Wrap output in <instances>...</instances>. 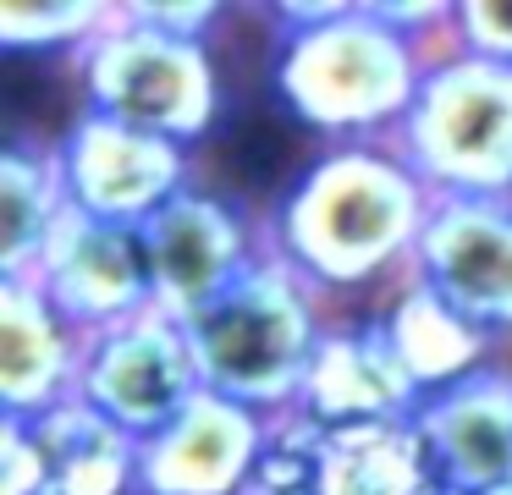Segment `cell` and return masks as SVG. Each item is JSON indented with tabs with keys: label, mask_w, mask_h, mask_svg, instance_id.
<instances>
[{
	"label": "cell",
	"mask_w": 512,
	"mask_h": 495,
	"mask_svg": "<svg viewBox=\"0 0 512 495\" xmlns=\"http://www.w3.org/2000/svg\"><path fill=\"white\" fill-rule=\"evenodd\" d=\"M28 440L39 451L45 495H127L138 473V440L122 424L89 407L83 396L23 418Z\"/></svg>",
	"instance_id": "cell-16"
},
{
	"label": "cell",
	"mask_w": 512,
	"mask_h": 495,
	"mask_svg": "<svg viewBox=\"0 0 512 495\" xmlns=\"http://www.w3.org/2000/svg\"><path fill=\"white\" fill-rule=\"evenodd\" d=\"M446 495H512V374L479 369L413 413Z\"/></svg>",
	"instance_id": "cell-13"
},
{
	"label": "cell",
	"mask_w": 512,
	"mask_h": 495,
	"mask_svg": "<svg viewBox=\"0 0 512 495\" xmlns=\"http://www.w3.org/2000/svg\"><path fill=\"white\" fill-rule=\"evenodd\" d=\"M408 281L430 286L485 336L512 330V198H435Z\"/></svg>",
	"instance_id": "cell-9"
},
{
	"label": "cell",
	"mask_w": 512,
	"mask_h": 495,
	"mask_svg": "<svg viewBox=\"0 0 512 495\" xmlns=\"http://www.w3.org/2000/svg\"><path fill=\"white\" fill-rule=\"evenodd\" d=\"M435 193L391 143H336L281 193L265 248L314 286H364L408 264Z\"/></svg>",
	"instance_id": "cell-1"
},
{
	"label": "cell",
	"mask_w": 512,
	"mask_h": 495,
	"mask_svg": "<svg viewBox=\"0 0 512 495\" xmlns=\"http://www.w3.org/2000/svg\"><path fill=\"white\" fill-rule=\"evenodd\" d=\"M314 303H320V286L303 281L287 259L265 253L226 297L182 319L204 391L243 402L265 418L298 413L303 380L325 336Z\"/></svg>",
	"instance_id": "cell-3"
},
{
	"label": "cell",
	"mask_w": 512,
	"mask_h": 495,
	"mask_svg": "<svg viewBox=\"0 0 512 495\" xmlns=\"http://www.w3.org/2000/svg\"><path fill=\"white\" fill-rule=\"evenodd\" d=\"M78 77L94 116L171 138L182 149L204 138L221 110L210 44L144 22L133 0H122L111 28L89 39V50L78 55Z\"/></svg>",
	"instance_id": "cell-5"
},
{
	"label": "cell",
	"mask_w": 512,
	"mask_h": 495,
	"mask_svg": "<svg viewBox=\"0 0 512 495\" xmlns=\"http://www.w3.org/2000/svg\"><path fill=\"white\" fill-rule=\"evenodd\" d=\"M116 22L111 0H45V6H0L6 50H72L83 55L94 33Z\"/></svg>",
	"instance_id": "cell-19"
},
{
	"label": "cell",
	"mask_w": 512,
	"mask_h": 495,
	"mask_svg": "<svg viewBox=\"0 0 512 495\" xmlns=\"http://www.w3.org/2000/svg\"><path fill=\"white\" fill-rule=\"evenodd\" d=\"M270 435L276 418L204 391L166 429L138 440L133 495H254Z\"/></svg>",
	"instance_id": "cell-11"
},
{
	"label": "cell",
	"mask_w": 512,
	"mask_h": 495,
	"mask_svg": "<svg viewBox=\"0 0 512 495\" xmlns=\"http://www.w3.org/2000/svg\"><path fill=\"white\" fill-rule=\"evenodd\" d=\"M61 182H67L72 209L94 220H116V226H144L177 193H188V149L155 132L105 121L83 110L56 143Z\"/></svg>",
	"instance_id": "cell-10"
},
{
	"label": "cell",
	"mask_w": 512,
	"mask_h": 495,
	"mask_svg": "<svg viewBox=\"0 0 512 495\" xmlns=\"http://www.w3.org/2000/svg\"><path fill=\"white\" fill-rule=\"evenodd\" d=\"M276 94L303 127L342 143H391L435 55L375 6H276Z\"/></svg>",
	"instance_id": "cell-2"
},
{
	"label": "cell",
	"mask_w": 512,
	"mask_h": 495,
	"mask_svg": "<svg viewBox=\"0 0 512 495\" xmlns=\"http://www.w3.org/2000/svg\"><path fill=\"white\" fill-rule=\"evenodd\" d=\"M23 281H34L83 336H100V330L127 325V319L155 308L144 231L116 226V220H94L83 209H67L39 270L23 275Z\"/></svg>",
	"instance_id": "cell-12"
},
{
	"label": "cell",
	"mask_w": 512,
	"mask_h": 495,
	"mask_svg": "<svg viewBox=\"0 0 512 495\" xmlns=\"http://www.w3.org/2000/svg\"><path fill=\"white\" fill-rule=\"evenodd\" d=\"M452 33H457V50L512 66V6L507 0H463L452 11Z\"/></svg>",
	"instance_id": "cell-20"
},
{
	"label": "cell",
	"mask_w": 512,
	"mask_h": 495,
	"mask_svg": "<svg viewBox=\"0 0 512 495\" xmlns=\"http://www.w3.org/2000/svg\"><path fill=\"white\" fill-rule=\"evenodd\" d=\"M424 407V391L391 352L386 325H325L320 352L298 396V418L325 429L353 424H408Z\"/></svg>",
	"instance_id": "cell-14"
},
{
	"label": "cell",
	"mask_w": 512,
	"mask_h": 495,
	"mask_svg": "<svg viewBox=\"0 0 512 495\" xmlns=\"http://www.w3.org/2000/svg\"><path fill=\"white\" fill-rule=\"evenodd\" d=\"M138 231H144V253H149L155 308L171 319L204 314L215 297H226L270 253L265 226H254L232 198L204 193V187L177 193Z\"/></svg>",
	"instance_id": "cell-7"
},
{
	"label": "cell",
	"mask_w": 512,
	"mask_h": 495,
	"mask_svg": "<svg viewBox=\"0 0 512 495\" xmlns=\"http://www.w3.org/2000/svg\"><path fill=\"white\" fill-rule=\"evenodd\" d=\"M0 495H45L39 451L23 418H0Z\"/></svg>",
	"instance_id": "cell-21"
},
{
	"label": "cell",
	"mask_w": 512,
	"mask_h": 495,
	"mask_svg": "<svg viewBox=\"0 0 512 495\" xmlns=\"http://www.w3.org/2000/svg\"><path fill=\"white\" fill-rule=\"evenodd\" d=\"M133 11L166 33H182V39H204V28L221 17V6H149V0H133Z\"/></svg>",
	"instance_id": "cell-22"
},
{
	"label": "cell",
	"mask_w": 512,
	"mask_h": 495,
	"mask_svg": "<svg viewBox=\"0 0 512 495\" xmlns=\"http://www.w3.org/2000/svg\"><path fill=\"white\" fill-rule=\"evenodd\" d=\"M72 198L56 143L12 138L0 149V275H34Z\"/></svg>",
	"instance_id": "cell-17"
},
{
	"label": "cell",
	"mask_w": 512,
	"mask_h": 495,
	"mask_svg": "<svg viewBox=\"0 0 512 495\" xmlns=\"http://www.w3.org/2000/svg\"><path fill=\"white\" fill-rule=\"evenodd\" d=\"M78 396L100 407L111 424H122L133 440H149L155 429H166L193 396H204L199 358H193L182 319L149 308L127 325L89 336Z\"/></svg>",
	"instance_id": "cell-8"
},
{
	"label": "cell",
	"mask_w": 512,
	"mask_h": 495,
	"mask_svg": "<svg viewBox=\"0 0 512 495\" xmlns=\"http://www.w3.org/2000/svg\"><path fill=\"white\" fill-rule=\"evenodd\" d=\"M254 495H446L424 435L408 424L325 429L287 413L276 418Z\"/></svg>",
	"instance_id": "cell-6"
},
{
	"label": "cell",
	"mask_w": 512,
	"mask_h": 495,
	"mask_svg": "<svg viewBox=\"0 0 512 495\" xmlns=\"http://www.w3.org/2000/svg\"><path fill=\"white\" fill-rule=\"evenodd\" d=\"M89 336L23 275H0V418H39L72 402Z\"/></svg>",
	"instance_id": "cell-15"
},
{
	"label": "cell",
	"mask_w": 512,
	"mask_h": 495,
	"mask_svg": "<svg viewBox=\"0 0 512 495\" xmlns=\"http://www.w3.org/2000/svg\"><path fill=\"white\" fill-rule=\"evenodd\" d=\"M391 336V352H397V363L408 369V380L419 385L424 396L446 391V385L468 380V374L490 369V341L479 325H468L463 314H452V308L441 303V297L430 292V286L408 281V292L391 303V314L380 319Z\"/></svg>",
	"instance_id": "cell-18"
},
{
	"label": "cell",
	"mask_w": 512,
	"mask_h": 495,
	"mask_svg": "<svg viewBox=\"0 0 512 495\" xmlns=\"http://www.w3.org/2000/svg\"><path fill=\"white\" fill-rule=\"evenodd\" d=\"M391 149L435 198H512V66L435 55Z\"/></svg>",
	"instance_id": "cell-4"
}]
</instances>
